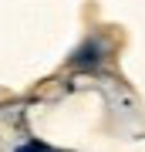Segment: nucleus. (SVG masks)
I'll return each instance as SVG.
<instances>
[{
  "instance_id": "1",
  "label": "nucleus",
  "mask_w": 145,
  "mask_h": 152,
  "mask_svg": "<svg viewBox=\"0 0 145 152\" xmlns=\"http://www.w3.org/2000/svg\"><path fill=\"white\" fill-rule=\"evenodd\" d=\"M98 58H101V48H98V41H88V44H85V51L78 54V64H88V61L95 64Z\"/></svg>"
},
{
  "instance_id": "2",
  "label": "nucleus",
  "mask_w": 145,
  "mask_h": 152,
  "mask_svg": "<svg viewBox=\"0 0 145 152\" xmlns=\"http://www.w3.org/2000/svg\"><path fill=\"white\" fill-rule=\"evenodd\" d=\"M17 152H47V145H44V142H27V145H20Z\"/></svg>"
}]
</instances>
